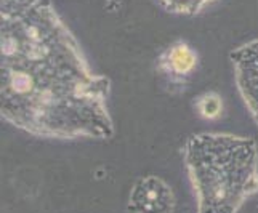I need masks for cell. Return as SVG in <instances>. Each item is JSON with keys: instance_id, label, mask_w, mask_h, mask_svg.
<instances>
[{"instance_id": "6da1fadb", "label": "cell", "mask_w": 258, "mask_h": 213, "mask_svg": "<svg viewBox=\"0 0 258 213\" xmlns=\"http://www.w3.org/2000/svg\"><path fill=\"white\" fill-rule=\"evenodd\" d=\"M0 112L32 136L108 139L111 82L95 74L51 0H0Z\"/></svg>"}, {"instance_id": "7a4b0ae2", "label": "cell", "mask_w": 258, "mask_h": 213, "mask_svg": "<svg viewBox=\"0 0 258 213\" xmlns=\"http://www.w3.org/2000/svg\"><path fill=\"white\" fill-rule=\"evenodd\" d=\"M183 159L198 213H237L258 192V146L253 138L198 133L186 139Z\"/></svg>"}, {"instance_id": "3957f363", "label": "cell", "mask_w": 258, "mask_h": 213, "mask_svg": "<svg viewBox=\"0 0 258 213\" xmlns=\"http://www.w3.org/2000/svg\"><path fill=\"white\" fill-rule=\"evenodd\" d=\"M199 56L186 40H175L165 47L156 58V70L164 79L170 92H184L186 85L196 74Z\"/></svg>"}, {"instance_id": "277c9868", "label": "cell", "mask_w": 258, "mask_h": 213, "mask_svg": "<svg viewBox=\"0 0 258 213\" xmlns=\"http://www.w3.org/2000/svg\"><path fill=\"white\" fill-rule=\"evenodd\" d=\"M175 192L161 176L145 175L133 183L127 199L130 213H173Z\"/></svg>"}, {"instance_id": "5b68a950", "label": "cell", "mask_w": 258, "mask_h": 213, "mask_svg": "<svg viewBox=\"0 0 258 213\" xmlns=\"http://www.w3.org/2000/svg\"><path fill=\"white\" fill-rule=\"evenodd\" d=\"M231 61L237 90L258 125V40L244 43L231 51Z\"/></svg>"}, {"instance_id": "8992f818", "label": "cell", "mask_w": 258, "mask_h": 213, "mask_svg": "<svg viewBox=\"0 0 258 213\" xmlns=\"http://www.w3.org/2000/svg\"><path fill=\"white\" fill-rule=\"evenodd\" d=\"M194 111L204 120H218L223 115L225 106L221 96L215 92H206L194 98Z\"/></svg>"}, {"instance_id": "52a82bcc", "label": "cell", "mask_w": 258, "mask_h": 213, "mask_svg": "<svg viewBox=\"0 0 258 213\" xmlns=\"http://www.w3.org/2000/svg\"><path fill=\"white\" fill-rule=\"evenodd\" d=\"M156 2L168 13L192 16L201 13L204 8L217 0H156Z\"/></svg>"}]
</instances>
